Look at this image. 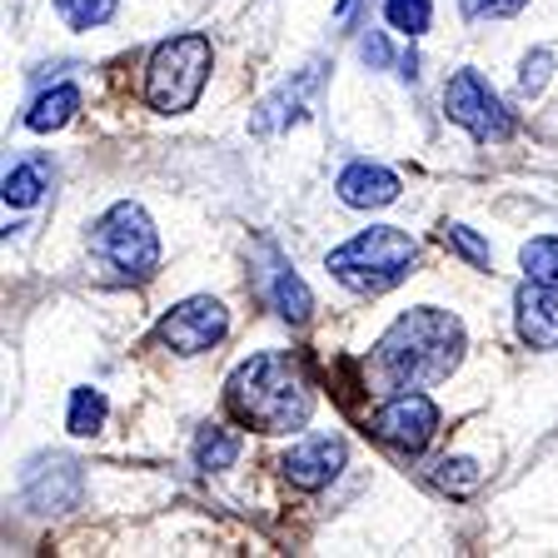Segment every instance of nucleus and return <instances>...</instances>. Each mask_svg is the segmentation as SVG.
<instances>
[{"instance_id":"obj_1","label":"nucleus","mask_w":558,"mask_h":558,"mask_svg":"<svg viewBox=\"0 0 558 558\" xmlns=\"http://www.w3.org/2000/svg\"><path fill=\"white\" fill-rule=\"evenodd\" d=\"M464 360V325L449 310H409L395 325L384 329V339L374 344L369 374L384 389H424L453 374V364Z\"/></svg>"},{"instance_id":"obj_2","label":"nucleus","mask_w":558,"mask_h":558,"mask_svg":"<svg viewBox=\"0 0 558 558\" xmlns=\"http://www.w3.org/2000/svg\"><path fill=\"white\" fill-rule=\"evenodd\" d=\"M225 404L244 429L259 434H300L314 414V389L304 379L300 360L284 349L250 354L225 384Z\"/></svg>"},{"instance_id":"obj_3","label":"nucleus","mask_w":558,"mask_h":558,"mask_svg":"<svg viewBox=\"0 0 558 558\" xmlns=\"http://www.w3.org/2000/svg\"><path fill=\"white\" fill-rule=\"evenodd\" d=\"M90 259L116 284H145L160 269V234H155L150 215L140 205H130V199L110 205L90 225Z\"/></svg>"},{"instance_id":"obj_4","label":"nucleus","mask_w":558,"mask_h":558,"mask_svg":"<svg viewBox=\"0 0 558 558\" xmlns=\"http://www.w3.org/2000/svg\"><path fill=\"white\" fill-rule=\"evenodd\" d=\"M414 269V240L395 225H369L329 255V275L354 294H384Z\"/></svg>"},{"instance_id":"obj_5","label":"nucleus","mask_w":558,"mask_h":558,"mask_svg":"<svg viewBox=\"0 0 558 558\" xmlns=\"http://www.w3.org/2000/svg\"><path fill=\"white\" fill-rule=\"evenodd\" d=\"M209 65H215V50H209L205 35H174L150 56L145 70V100L160 110V116H185L195 110L199 90L209 81Z\"/></svg>"},{"instance_id":"obj_6","label":"nucleus","mask_w":558,"mask_h":558,"mask_svg":"<svg viewBox=\"0 0 558 558\" xmlns=\"http://www.w3.org/2000/svg\"><path fill=\"white\" fill-rule=\"evenodd\" d=\"M444 110H449L453 125H464L478 145L488 140H509L513 135V116L509 105L494 95V85L478 75V70H459L449 85H444Z\"/></svg>"},{"instance_id":"obj_7","label":"nucleus","mask_w":558,"mask_h":558,"mask_svg":"<svg viewBox=\"0 0 558 558\" xmlns=\"http://www.w3.org/2000/svg\"><path fill=\"white\" fill-rule=\"evenodd\" d=\"M374 434L399 453H424L434 444V434H439V404L429 395H418V389H399V395H389L379 404Z\"/></svg>"},{"instance_id":"obj_8","label":"nucleus","mask_w":558,"mask_h":558,"mask_svg":"<svg viewBox=\"0 0 558 558\" xmlns=\"http://www.w3.org/2000/svg\"><path fill=\"white\" fill-rule=\"evenodd\" d=\"M225 329H230L225 304L209 300V294H195V300L174 304V310L165 314L160 325H155V339L170 344L174 354H205V349H215L225 339Z\"/></svg>"},{"instance_id":"obj_9","label":"nucleus","mask_w":558,"mask_h":558,"mask_svg":"<svg viewBox=\"0 0 558 558\" xmlns=\"http://www.w3.org/2000/svg\"><path fill=\"white\" fill-rule=\"evenodd\" d=\"M255 284H259V294H265V304L284 319V325H310V314H314L310 284L294 275V265L279 255L269 240L255 244Z\"/></svg>"},{"instance_id":"obj_10","label":"nucleus","mask_w":558,"mask_h":558,"mask_svg":"<svg viewBox=\"0 0 558 558\" xmlns=\"http://www.w3.org/2000/svg\"><path fill=\"white\" fill-rule=\"evenodd\" d=\"M319 81H325V60L304 65L294 81H284L275 95H265V100L255 105V116H250V130H255V135H279V130L300 125V120L310 116L314 95H319Z\"/></svg>"},{"instance_id":"obj_11","label":"nucleus","mask_w":558,"mask_h":558,"mask_svg":"<svg viewBox=\"0 0 558 558\" xmlns=\"http://www.w3.org/2000/svg\"><path fill=\"white\" fill-rule=\"evenodd\" d=\"M349 449L344 439H329V434H310V439H300L290 453H284V478H290L294 488H304V494H314V488L335 484V474L344 469Z\"/></svg>"},{"instance_id":"obj_12","label":"nucleus","mask_w":558,"mask_h":558,"mask_svg":"<svg viewBox=\"0 0 558 558\" xmlns=\"http://www.w3.org/2000/svg\"><path fill=\"white\" fill-rule=\"evenodd\" d=\"M513 325H519V339L529 349H558V290L529 279L513 294Z\"/></svg>"},{"instance_id":"obj_13","label":"nucleus","mask_w":558,"mask_h":558,"mask_svg":"<svg viewBox=\"0 0 558 558\" xmlns=\"http://www.w3.org/2000/svg\"><path fill=\"white\" fill-rule=\"evenodd\" d=\"M25 504L40 509V513L75 509V504H81V464H70V459L35 464L31 474H25Z\"/></svg>"},{"instance_id":"obj_14","label":"nucleus","mask_w":558,"mask_h":558,"mask_svg":"<svg viewBox=\"0 0 558 558\" xmlns=\"http://www.w3.org/2000/svg\"><path fill=\"white\" fill-rule=\"evenodd\" d=\"M339 199L354 209H384V205H395L399 199V174L395 170H384V165H349L344 174H339Z\"/></svg>"},{"instance_id":"obj_15","label":"nucleus","mask_w":558,"mask_h":558,"mask_svg":"<svg viewBox=\"0 0 558 558\" xmlns=\"http://www.w3.org/2000/svg\"><path fill=\"white\" fill-rule=\"evenodd\" d=\"M75 110H81V90H75V85H56V90L35 95V105L25 110V125H31L35 135H50V130L70 125Z\"/></svg>"},{"instance_id":"obj_16","label":"nucleus","mask_w":558,"mask_h":558,"mask_svg":"<svg viewBox=\"0 0 558 558\" xmlns=\"http://www.w3.org/2000/svg\"><path fill=\"white\" fill-rule=\"evenodd\" d=\"M234 459H240V434L234 429L205 424V429L195 434V464L205 469V474H220V469H230Z\"/></svg>"},{"instance_id":"obj_17","label":"nucleus","mask_w":558,"mask_h":558,"mask_svg":"<svg viewBox=\"0 0 558 558\" xmlns=\"http://www.w3.org/2000/svg\"><path fill=\"white\" fill-rule=\"evenodd\" d=\"M519 259H523V275L529 279L558 290V234H538V240H529L519 250Z\"/></svg>"},{"instance_id":"obj_18","label":"nucleus","mask_w":558,"mask_h":558,"mask_svg":"<svg viewBox=\"0 0 558 558\" xmlns=\"http://www.w3.org/2000/svg\"><path fill=\"white\" fill-rule=\"evenodd\" d=\"M105 414H110V404H105L100 389H75L70 395V434H81V439H90V434L105 429Z\"/></svg>"},{"instance_id":"obj_19","label":"nucleus","mask_w":558,"mask_h":558,"mask_svg":"<svg viewBox=\"0 0 558 558\" xmlns=\"http://www.w3.org/2000/svg\"><path fill=\"white\" fill-rule=\"evenodd\" d=\"M434 484H439L444 494H453V499H469V494H478V484H484V469H478L474 459H444V464H434Z\"/></svg>"},{"instance_id":"obj_20","label":"nucleus","mask_w":558,"mask_h":558,"mask_svg":"<svg viewBox=\"0 0 558 558\" xmlns=\"http://www.w3.org/2000/svg\"><path fill=\"white\" fill-rule=\"evenodd\" d=\"M384 21L395 25L399 35H424L434 21V0H384Z\"/></svg>"},{"instance_id":"obj_21","label":"nucleus","mask_w":558,"mask_h":558,"mask_svg":"<svg viewBox=\"0 0 558 558\" xmlns=\"http://www.w3.org/2000/svg\"><path fill=\"white\" fill-rule=\"evenodd\" d=\"M120 0H56L60 21L70 25V31H95V25H105L110 15H116Z\"/></svg>"},{"instance_id":"obj_22","label":"nucleus","mask_w":558,"mask_h":558,"mask_svg":"<svg viewBox=\"0 0 558 558\" xmlns=\"http://www.w3.org/2000/svg\"><path fill=\"white\" fill-rule=\"evenodd\" d=\"M439 240L449 244V250H453V255H459V259H469V265H474V269H488V259H494V255H488V244L478 240V234L469 230V225H444V230H439Z\"/></svg>"},{"instance_id":"obj_23","label":"nucleus","mask_w":558,"mask_h":558,"mask_svg":"<svg viewBox=\"0 0 558 558\" xmlns=\"http://www.w3.org/2000/svg\"><path fill=\"white\" fill-rule=\"evenodd\" d=\"M40 190H46V180H40V170L35 165H15L11 174H5V205L11 209H25L40 199Z\"/></svg>"},{"instance_id":"obj_24","label":"nucleus","mask_w":558,"mask_h":558,"mask_svg":"<svg viewBox=\"0 0 558 558\" xmlns=\"http://www.w3.org/2000/svg\"><path fill=\"white\" fill-rule=\"evenodd\" d=\"M548 70H554V56H548V50H534V56L523 60V70H519V85H523V95H538V90H544Z\"/></svg>"},{"instance_id":"obj_25","label":"nucleus","mask_w":558,"mask_h":558,"mask_svg":"<svg viewBox=\"0 0 558 558\" xmlns=\"http://www.w3.org/2000/svg\"><path fill=\"white\" fill-rule=\"evenodd\" d=\"M459 5H464V15H469V21H499V15L523 11L529 0H459Z\"/></svg>"},{"instance_id":"obj_26","label":"nucleus","mask_w":558,"mask_h":558,"mask_svg":"<svg viewBox=\"0 0 558 558\" xmlns=\"http://www.w3.org/2000/svg\"><path fill=\"white\" fill-rule=\"evenodd\" d=\"M364 60H369V65H389V46H384L379 35H364Z\"/></svg>"},{"instance_id":"obj_27","label":"nucleus","mask_w":558,"mask_h":558,"mask_svg":"<svg viewBox=\"0 0 558 558\" xmlns=\"http://www.w3.org/2000/svg\"><path fill=\"white\" fill-rule=\"evenodd\" d=\"M349 5H354V0H339V5H335V11H339V15H349Z\"/></svg>"}]
</instances>
